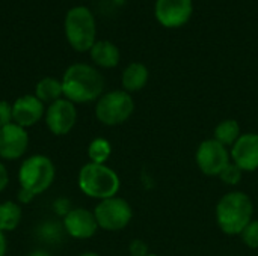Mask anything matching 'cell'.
Segmentation results:
<instances>
[{"label": "cell", "mask_w": 258, "mask_h": 256, "mask_svg": "<svg viewBox=\"0 0 258 256\" xmlns=\"http://www.w3.org/2000/svg\"><path fill=\"white\" fill-rule=\"evenodd\" d=\"M63 98L74 104H88L97 101L104 91V77L101 72L83 62L70 65L62 78Z\"/></svg>", "instance_id": "cell-1"}, {"label": "cell", "mask_w": 258, "mask_h": 256, "mask_svg": "<svg viewBox=\"0 0 258 256\" xmlns=\"http://www.w3.org/2000/svg\"><path fill=\"white\" fill-rule=\"evenodd\" d=\"M252 216L254 204L243 192H230L216 205V223L227 235H240L251 223Z\"/></svg>", "instance_id": "cell-2"}, {"label": "cell", "mask_w": 258, "mask_h": 256, "mask_svg": "<svg viewBox=\"0 0 258 256\" xmlns=\"http://www.w3.org/2000/svg\"><path fill=\"white\" fill-rule=\"evenodd\" d=\"M77 186L85 196L103 201L118 195L121 189V180L118 174L107 164H97L89 161L80 167L77 175Z\"/></svg>", "instance_id": "cell-3"}, {"label": "cell", "mask_w": 258, "mask_h": 256, "mask_svg": "<svg viewBox=\"0 0 258 256\" xmlns=\"http://www.w3.org/2000/svg\"><path fill=\"white\" fill-rule=\"evenodd\" d=\"M20 189H24L35 196L47 192L56 180V166L48 155L33 154L26 157L17 174Z\"/></svg>", "instance_id": "cell-4"}, {"label": "cell", "mask_w": 258, "mask_h": 256, "mask_svg": "<svg viewBox=\"0 0 258 256\" xmlns=\"http://www.w3.org/2000/svg\"><path fill=\"white\" fill-rule=\"evenodd\" d=\"M65 36L73 50L89 51L97 42L95 17L86 6H74L65 15Z\"/></svg>", "instance_id": "cell-5"}, {"label": "cell", "mask_w": 258, "mask_h": 256, "mask_svg": "<svg viewBox=\"0 0 258 256\" xmlns=\"http://www.w3.org/2000/svg\"><path fill=\"white\" fill-rule=\"evenodd\" d=\"M135 112L132 94L118 89L103 94L95 101V118L106 127H116L130 119Z\"/></svg>", "instance_id": "cell-6"}, {"label": "cell", "mask_w": 258, "mask_h": 256, "mask_svg": "<svg viewBox=\"0 0 258 256\" xmlns=\"http://www.w3.org/2000/svg\"><path fill=\"white\" fill-rule=\"evenodd\" d=\"M94 216L100 229L118 232L130 225L133 219V210L125 199L113 196L109 199L98 201L94 208Z\"/></svg>", "instance_id": "cell-7"}, {"label": "cell", "mask_w": 258, "mask_h": 256, "mask_svg": "<svg viewBox=\"0 0 258 256\" xmlns=\"http://www.w3.org/2000/svg\"><path fill=\"white\" fill-rule=\"evenodd\" d=\"M44 122L47 130L53 136H67L77 124V109L76 104L67 98H60L45 109Z\"/></svg>", "instance_id": "cell-8"}, {"label": "cell", "mask_w": 258, "mask_h": 256, "mask_svg": "<svg viewBox=\"0 0 258 256\" xmlns=\"http://www.w3.org/2000/svg\"><path fill=\"white\" fill-rule=\"evenodd\" d=\"M195 158L200 170L209 177H219L221 172L231 163V155L227 151V146L215 139H207L201 142L197 149Z\"/></svg>", "instance_id": "cell-9"}, {"label": "cell", "mask_w": 258, "mask_h": 256, "mask_svg": "<svg viewBox=\"0 0 258 256\" xmlns=\"http://www.w3.org/2000/svg\"><path fill=\"white\" fill-rule=\"evenodd\" d=\"M194 14V0H156L154 17L165 29L186 26Z\"/></svg>", "instance_id": "cell-10"}, {"label": "cell", "mask_w": 258, "mask_h": 256, "mask_svg": "<svg viewBox=\"0 0 258 256\" xmlns=\"http://www.w3.org/2000/svg\"><path fill=\"white\" fill-rule=\"evenodd\" d=\"M29 133L26 128L9 124L0 128V160L17 161L23 158L29 148Z\"/></svg>", "instance_id": "cell-11"}, {"label": "cell", "mask_w": 258, "mask_h": 256, "mask_svg": "<svg viewBox=\"0 0 258 256\" xmlns=\"http://www.w3.org/2000/svg\"><path fill=\"white\" fill-rule=\"evenodd\" d=\"M62 228L63 232L74 240H89L100 229L94 211H89L82 207L73 208L62 219Z\"/></svg>", "instance_id": "cell-12"}, {"label": "cell", "mask_w": 258, "mask_h": 256, "mask_svg": "<svg viewBox=\"0 0 258 256\" xmlns=\"http://www.w3.org/2000/svg\"><path fill=\"white\" fill-rule=\"evenodd\" d=\"M45 109L47 106L33 94L21 95L12 103V122L27 130L44 119Z\"/></svg>", "instance_id": "cell-13"}, {"label": "cell", "mask_w": 258, "mask_h": 256, "mask_svg": "<svg viewBox=\"0 0 258 256\" xmlns=\"http://www.w3.org/2000/svg\"><path fill=\"white\" fill-rule=\"evenodd\" d=\"M231 160L243 172H254L258 169V134L245 133L231 146Z\"/></svg>", "instance_id": "cell-14"}, {"label": "cell", "mask_w": 258, "mask_h": 256, "mask_svg": "<svg viewBox=\"0 0 258 256\" xmlns=\"http://www.w3.org/2000/svg\"><path fill=\"white\" fill-rule=\"evenodd\" d=\"M89 56H91V60L97 66L106 68V69L118 66V63L121 60L119 48L112 41H107V39L97 41L92 45V48L89 50Z\"/></svg>", "instance_id": "cell-15"}, {"label": "cell", "mask_w": 258, "mask_h": 256, "mask_svg": "<svg viewBox=\"0 0 258 256\" xmlns=\"http://www.w3.org/2000/svg\"><path fill=\"white\" fill-rule=\"evenodd\" d=\"M150 78V71L145 63L142 62H132L128 63L122 74H121V84L122 91L132 94V92H139L142 91Z\"/></svg>", "instance_id": "cell-16"}, {"label": "cell", "mask_w": 258, "mask_h": 256, "mask_svg": "<svg viewBox=\"0 0 258 256\" xmlns=\"http://www.w3.org/2000/svg\"><path fill=\"white\" fill-rule=\"evenodd\" d=\"M23 220V207L17 201L0 202V231L5 234L15 231Z\"/></svg>", "instance_id": "cell-17"}, {"label": "cell", "mask_w": 258, "mask_h": 256, "mask_svg": "<svg viewBox=\"0 0 258 256\" xmlns=\"http://www.w3.org/2000/svg\"><path fill=\"white\" fill-rule=\"evenodd\" d=\"M33 95L45 106H50L51 103L63 98L62 81L56 77H44L36 83Z\"/></svg>", "instance_id": "cell-18"}, {"label": "cell", "mask_w": 258, "mask_h": 256, "mask_svg": "<svg viewBox=\"0 0 258 256\" xmlns=\"http://www.w3.org/2000/svg\"><path fill=\"white\" fill-rule=\"evenodd\" d=\"M242 136L240 125L236 119H224L215 128V140L222 143L224 146H233L237 139Z\"/></svg>", "instance_id": "cell-19"}, {"label": "cell", "mask_w": 258, "mask_h": 256, "mask_svg": "<svg viewBox=\"0 0 258 256\" xmlns=\"http://www.w3.org/2000/svg\"><path fill=\"white\" fill-rule=\"evenodd\" d=\"M110 154H112V145L104 137H95L88 145V158L91 163L106 164Z\"/></svg>", "instance_id": "cell-20"}, {"label": "cell", "mask_w": 258, "mask_h": 256, "mask_svg": "<svg viewBox=\"0 0 258 256\" xmlns=\"http://www.w3.org/2000/svg\"><path fill=\"white\" fill-rule=\"evenodd\" d=\"M63 232L62 223L57 225L56 222H44L39 228H38V235L44 240V241H57L60 240Z\"/></svg>", "instance_id": "cell-21"}, {"label": "cell", "mask_w": 258, "mask_h": 256, "mask_svg": "<svg viewBox=\"0 0 258 256\" xmlns=\"http://www.w3.org/2000/svg\"><path fill=\"white\" fill-rule=\"evenodd\" d=\"M242 177H243V170L239 166H236L233 161L219 175L222 183H225L227 186H237L242 181Z\"/></svg>", "instance_id": "cell-22"}, {"label": "cell", "mask_w": 258, "mask_h": 256, "mask_svg": "<svg viewBox=\"0 0 258 256\" xmlns=\"http://www.w3.org/2000/svg\"><path fill=\"white\" fill-rule=\"evenodd\" d=\"M242 241L249 249H258V220H251V223L240 234Z\"/></svg>", "instance_id": "cell-23"}, {"label": "cell", "mask_w": 258, "mask_h": 256, "mask_svg": "<svg viewBox=\"0 0 258 256\" xmlns=\"http://www.w3.org/2000/svg\"><path fill=\"white\" fill-rule=\"evenodd\" d=\"M71 210H73V207H71L70 199H67V198H57V199H54V202H53V213L57 217L63 219Z\"/></svg>", "instance_id": "cell-24"}, {"label": "cell", "mask_w": 258, "mask_h": 256, "mask_svg": "<svg viewBox=\"0 0 258 256\" xmlns=\"http://www.w3.org/2000/svg\"><path fill=\"white\" fill-rule=\"evenodd\" d=\"M12 124V103L0 100V128Z\"/></svg>", "instance_id": "cell-25"}, {"label": "cell", "mask_w": 258, "mask_h": 256, "mask_svg": "<svg viewBox=\"0 0 258 256\" xmlns=\"http://www.w3.org/2000/svg\"><path fill=\"white\" fill-rule=\"evenodd\" d=\"M128 252L130 256H147L150 255V249L148 244L142 240H133L128 246Z\"/></svg>", "instance_id": "cell-26"}, {"label": "cell", "mask_w": 258, "mask_h": 256, "mask_svg": "<svg viewBox=\"0 0 258 256\" xmlns=\"http://www.w3.org/2000/svg\"><path fill=\"white\" fill-rule=\"evenodd\" d=\"M36 196L33 195V193H30V192H27V190H24V189H20L18 190V193H17V202L23 207V205H29V204H32V201L35 199Z\"/></svg>", "instance_id": "cell-27"}, {"label": "cell", "mask_w": 258, "mask_h": 256, "mask_svg": "<svg viewBox=\"0 0 258 256\" xmlns=\"http://www.w3.org/2000/svg\"><path fill=\"white\" fill-rule=\"evenodd\" d=\"M9 184V172H8V167L5 166V163L0 160V193L6 190Z\"/></svg>", "instance_id": "cell-28"}, {"label": "cell", "mask_w": 258, "mask_h": 256, "mask_svg": "<svg viewBox=\"0 0 258 256\" xmlns=\"http://www.w3.org/2000/svg\"><path fill=\"white\" fill-rule=\"evenodd\" d=\"M8 253V238L3 231H0V256H6Z\"/></svg>", "instance_id": "cell-29"}, {"label": "cell", "mask_w": 258, "mask_h": 256, "mask_svg": "<svg viewBox=\"0 0 258 256\" xmlns=\"http://www.w3.org/2000/svg\"><path fill=\"white\" fill-rule=\"evenodd\" d=\"M29 256H51L47 250H44V249H35V250H32Z\"/></svg>", "instance_id": "cell-30"}, {"label": "cell", "mask_w": 258, "mask_h": 256, "mask_svg": "<svg viewBox=\"0 0 258 256\" xmlns=\"http://www.w3.org/2000/svg\"><path fill=\"white\" fill-rule=\"evenodd\" d=\"M77 256H100L97 252H82L80 255Z\"/></svg>", "instance_id": "cell-31"}, {"label": "cell", "mask_w": 258, "mask_h": 256, "mask_svg": "<svg viewBox=\"0 0 258 256\" xmlns=\"http://www.w3.org/2000/svg\"><path fill=\"white\" fill-rule=\"evenodd\" d=\"M147 256H159V255H154V253H150V255H147Z\"/></svg>", "instance_id": "cell-32"}, {"label": "cell", "mask_w": 258, "mask_h": 256, "mask_svg": "<svg viewBox=\"0 0 258 256\" xmlns=\"http://www.w3.org/2000/svg\"><path fill=\"white\" fill-rule=\"evenodd\" d=\"M257 256H258V255H257Z\"/></svg>", "instance_id": "cell-33"}]
</instances>
